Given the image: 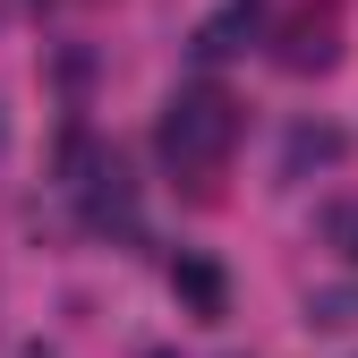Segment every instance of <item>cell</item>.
Here are the masks:
<instances>
[{"mask_svg":"<svg viewBox=\"0 0 358 358\" xmlns=\"http://www.w3.org/2000/svg\"><path fill=\"white\" fill-rule=\"evenodd\" d=\"M231 145H239V103L222 94V85H179V94L162 103V120H154L162 171H171V179H196V188L222 179Z\"/></svg>","mask_w":358,"mask_h":358,"instance_id":"obj_1","label":"cell"},{"mask_svg":"<svg viewBox=\"0 0 358 358\" xmlns=\"http://www.w3.org/2000/svg\"><path fill=\"white\" fill-rule=\"evenodd\" d=\"M273 60L290 77H324L341 60V0H299L282 17V34H273Z\"/></svg>","mask_w":358,"mask_h":358,"instance_id":"obj_2","label":"cell"},{"mask_svg":"<svg viewBox=\"0 0 358 358\" xmlns=\"http://www.w3.org/2000/svg\"><path fill=\"white\" fill-rule=\"evenodd\" d=\"M171 290L188 299V307H196L205 324H222V316H231V282H222V273H213L205 256H179V264H171Z\"/></svg>","mask_w":358,"mask_h":358,"instance_id":"obj_3","label":"cell"},{"mask_svg":"<svg viewBox=\"0 0 358 358\" xmlns=\"http://www.w3.org/2000/svg\"><path fill=\"white\" fill-rule=\"evenodd\" d=\"M324 162H341V128H290V145H282V179H307V171H324Z\"/></svg>","mask_w":358,"mask_h":358,"instance_id":"obj_4","label":"cell"},{"mask_svg":"<svg viewBox=\"0 0 358 358\" xmlns=\"http://www.w3.org/2000/svg\"><path fill=\"white\" fill-rule=\"evenodd\" d=\"M307 324H324V333L358 324V282H333V290H307Z\"/></svg>","mask_w":358,"mask_h":358,"instance_id":"obj_5","label":"cell"},{"mask_svg":"<svg viewBox=\"0 0 358 358\" xmlns=\"http://www.w3.org/2000/svg\"><path fill=\"white\" fill-rule=\"evenodd\" d=\"M239 34H248V9L205 17V26H196V60H231V52H239Z\"/></svg>","mask_w":358,"mask_h":358,"instance_id":"obj_6","label":"cell"},{"mask_svg":"<svg viewBox=\"0 0 358 358\" xmlns=\"http://www.w3.org/2000/svg\"><path fill=\"white\" fill-rule=\"evenodd\" d=\"M324 239H333V248H341V256H350V264H358V196H350V205H333V213H324Z\"/></svg>","mask_w":358,"mask_h":358,"instance_id":"obj_7","label":"cell"},{"mask_svg":"<svg viewBox=\"0 0 358 358\" xmlns=\"http://www.w3.org/2000/svg\"><path fill=\"white\" fill-rule=\"evenodd\" d=\"M0 162H9V111H0Z\"/></svg>","mask_w":358,"mask_h":358,"instance_id":"obj_8","label":"cell"}]
</instances>
